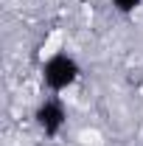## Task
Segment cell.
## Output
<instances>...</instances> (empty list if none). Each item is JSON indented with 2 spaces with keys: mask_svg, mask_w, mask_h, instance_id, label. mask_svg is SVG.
I'll list each match as a JSON object with an SVG mask.
<instances>
[{
  "mask_svg": "<svg viewBox=\"0 0 143 146\" xmlns=\"http://www.w3.org/2000/svg\"><path fill=\"white\" fill-rule=\"evenodd\" d=\"M42 79H45V84L51 90H65V87H70L73 82L79 79V65L68 54H56V56H51L45 62Z\"/></svg>",
  "mask_w": 143,
  "mask_h": 146,
  "instance_id": "6da1fadb",
  "label": "cell"
},
{
  "mask_svg": "<svg viewBox=\"0 0 143 146\" xmlns=\"http://www.w3.org/2000/svg\"><path fill=\"white\" fill-rule=\"evenodd\" d=\"M34 118H36L39 129H42L48 138H56V135L62 132V127H65V110H62L59 101H42V104L36 107Z\"/></svg>",
  "mask_w": 143,
  "mask_h": 146,
  "instance_id": "7a4b0ae2",
  "label": "cell"
},
{
  "mask_svg": "<svg viewBox=\"0 0 143 146\" xmlns=\"http://www.w3.org/2000/svg\"><path fill=\"white\" fill-rule=\"evenodd\" d=\"M112 6H115L118 11H124V14H129V11H135V9L140 6V0H112Z\"/></svg>",
  "mask_w": 143,
  "mask_h": 146,
  "instance_id": "3957f363",
  "label": "cell"
}]
</instances>
